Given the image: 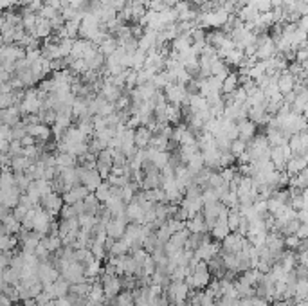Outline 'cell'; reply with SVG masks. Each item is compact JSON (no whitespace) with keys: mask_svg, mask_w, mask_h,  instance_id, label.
<instances>
[{"mask_svg":"<svg viewBox=\"0 0 308 306\" xmlns=\"http://www.w3.org/2000/svg\"><path fill=\"white\" fill-rule=\"evenodd\" d=\"M211 279H213V274L209 270L207 263L200 261L199 265L191 270V274L186 277V283H188V287L191 288V290H205L207 285L211 283Z\"/></svg>","mask_w":308,"mask_h":306,"instance_id":"6da1fadb","label":"cell"},{"mask_svg":"<svg viewBox=\"0 0 308 306\" xmlns=\"http://www.w3.org/2000/svg\"><path fill=\"white\" fill-rule=\"evenodd\" d=\"M101 283H103L104 296H106V301L108 303L114 301L115 297L123 292V277L117 276V274H103L101 276Z\"/></svg>","mask_w":308,"mask_h":306,"instance_id":"7a4b0ae2","label":"cell"},{"mask_svg":"<svg viewBox=\"0 0 308 306\" xmlns=\"http://www.w3.org/2000/svg\"><path fill=\"white\" fill-rule=\"evenodd\" d=\"M54 216L49 214V212L45 211L42 205H36V212H35V225H33V231H36L38 234L42 236H47L51 232V227H52V223H54Z\"/></svg>","mask_w":308,"mask_h":306,"instance_id":"3957f363","label":"cell"},{"mask_svg":"<svg viewBox=\"0 0 308 306\" xmlns=\"http://www.w3.org/2000/svg\"><path fill=\"white\" fill-rule=\"evenodd\" d=\"M166 296H168L169 303H184L188 301L191 288L188 287L186 281H171L168 287L164 288Z\"/></svg>","mask_w":308,"mask_h":306,"instance_id":"277c9868","label":"cell"},{"mask_svg":"<svg viewBox=\"0 0 308 306\" xmlns=\"http://www.w3.org/2000/svg\"><path fill=\"white\" fill-rule=\"evenodd\" d=\"M78 171H80L81 184H83L85 188H89L90 193H94L96 189H98L101 184H103V177L100 175V171H98V169L80 166V168H78Z\"/></svg>","mask_w":308,"mask_h":306,"instance_id":"5b68a950","label":"cell"},{"mask_svg":"<svg viewBox=\"0 0 308 306\" xmlns=\"http://www.w3.org/2000/svg\"><path fill=\"white\" fill-rule=\"evenodd\" d=\"M292 155H294L292 148H290L288 144H283V146L272 148V152H270V160H272V164L276 166V169L285 171V168H287V164Z\"/></svg>","mask_w":308,"mask_h":306,"instance_id":"8992f818","label":"cell"},{"mask_svg":"<svg viewBox=\"0 0 308 306\" xmlns=\"http://www.w3.org/2000/svg\"><path fill=\"white\" fill-rule=\"evenodd\" d=\"M218 254H220V245L216 242H213V240H209V236L205 238L204 242H202V245L195 251V257L205 263H209L213 257L218 256Z\"/></svg>","mask_w":308,"mask_h":306,"instance_id":"52a82bcc","label":"cell"},{"mask_svg":"<svg viewBox=\"0 0 308 306\" xmlns=\"http://www.w3.org/2000/svg\"><path fill=\"white\" fill-rule=\"evenodd\" d=\"M40 205L45 209V211L49 212V214H52V216H58L61 212V209H63L65 202H63V195H60V193L52 191L51 195H47V197L42 198Z\"/></svg>","mask_w":308,"mask_h":306,"instance_id":"ba28073f","label":"cell"},{"mask_svg":"<svg viewBox=\"0 0 308 306\" xmlns=\"http://www.w3.org/2000/svg\"><path fill=\"white\" fill-rule=\"evenodd\" d=\"M38 277H40V281L44 283V287H47V285H52L54 281H58L61 277V274H60V270L54 267V263H51V259H49V261L40 263Z\"/></svg>","mask_w":308,"mask_h":306,"instance_id":"9c48e42d","label":"cell"},{"mask_svg":"<svg viewBox=\"0 0 308 306\" xmlns=\"http://www.w3.org/2000/svg\"><path fill=\"white\" fill-rule=\"evenodd\" d=\"M29 135H33V137L36 139V144H38V146H44V144L51 143V139L54 137V135H52V126H49V124H45V123H38V124L29 126Z\"/></svg>","mask_w":308,"mask_h":306,"instance_id":"30bf717a","label":"cell"},{"mask_svg":"<svg viewBox=\"0 0 308 306\" xmlns=\"http://www.w3.org/2000/svg\"><path fill=\"white\" fill-rule=\"evenodd\" d=\"M22 189L18 186H13V188H7V189H2L0 193V200H2V207H9V209H15L18 204H20V198H22Z\"/></svg>","mask_w":308,"mask_h":306,"instance_id":"8fae6325","label":"cell"},{"mask_svg":"<svg viewBox=\"0 0 308 306\" xmlns=\"http://www.w3.org/2000/svg\"><path fill=\"white\" fill-rule=\"evenodd\" d=\"M244 243H245V236H242V234H238V232H231L224 242H222V249H220V252L236 254V252H240L242 249H244Z\"/></svg>","mask_w":308,"mask_h":306,"instance_id":"7c38bea8","label":"cell"},{"mask_svg":"<svg viewBox=\"0 0 308 306\" xmlns=\"http://www.w3.org/2000/svg\"><path fill=\"white\" fill-rule=\"evenodd\" d=\"M112 168H114V155H112L110 150H103L98 155V166H96V169L100 171V175L103 178H108L110 173H112Z\"/></svg>","mask_w":308,"mask_h":306,"instance_id":"4fadbf2b","label":"cell"},{"mask_svg":"<svg viewBox=\"0 0 308 306\" xmlns=\"http://www.w3.org/2000/svg\"><path fill=\"white\" fill-rule=\"evenodd\" d=\"M146 160H150L152 164H155L159 169H164L166 166L169 164V153L168 152H162V150H155V148H146Z\"/></svg>","mask_w":308,"mask_h":306,"instance_id":"5bb4252c","label":"cell"},{"mask_svg":"<svg viewBox=\"0 0 308 306\" xmlns=\"http://www.w3.org/2000/svg\"><path fill=\"white\" fill-rule=\"evenodd\" d=\"M22 110L18 104H13L9 108H4L2 114H0V119H2V124H7V126H16L18 123H22Z\"/></svg>","mask_w":308,"mask_h":306,"instance_id":"9a60e30c","label":"cell"},{"mask_svg":"<svg viewBox=\"0 0 308 306\" xmlns=\"http://www.w3.org/2000/svg\"><path fill=\"white\" fill-rule=\"evenodd\" d=\"M305 168H308L307 153H303V155H292L287 164V168H285V171H287L290 177H296V175H299Z\"/></svg>","mask_w":308,"mask_h":306,"instance_id":"2e32d148","label":"cell"},{"mask_svg":"<svg viewBox=\"0 0 308 306\" xmlns=\"http://www.w3.org/2000/svg\"><path fill=\"white\" fill-rule=\"evenodd\" d=\"M90 191L89 188H85L83 184H80V186H74V188L70 189V191H67L63 195V202L65 204H70V205H74V204L78 202H83L85 198L89 197Z\"/></svg>","mask_w":308,"mask_h":306,"instance_id":"e0dca14e","label":"cell"},{"mask_svg":"<svg viewBox=\"0 0 308 306\" xmlns=\"http://www.w3.org/2000/svg\"><path fill=\"white\" fill-rule=\"evenodd\" d=\"M222 209H224V204L220 202V200L214 204H205L204 205V211L202 212H204V218H205V222H207L209 231L214 227V223H216V220H218Z\"/></svg>","mask_w":308,"mask_h":306,"instance_id":"ac0fdd59","label":"cell"},{"mask_svg":"<svg viewBox=\"0 0 308 306\" xmlns=\"http://www.w3.org/2000/svg\"><path fill=\"white\" fill-rule=\"evenodd\" d=\"M70 285L65 277H60L58 281H54L52 285H47V287H44V290L51 292L52 296H54V299H60V297H67L70 294Z\"/></svg>","mask_w":308,"mask_h":306,"instance_id":"d6986e66","label":"cell"},{"mask_svg":"<svg viewBox=\"0 0 308 306\" xmlns=\"http://www.w3.org/2000/svg\"><path fill=\"white\" fill-rule=\"evenodd\" d=\"M238 132H240V137L242 141H245V143H251L254 137H256V126L258 124H254L251 119H244V121H238Z\"/></svg>","mask_w":308,"mask_h":306,"instance_id":"ffe728a7","label":"cell"},{"mask_svg":"<svg viewBox=\"0 0 308 306\" xmlns=\"http://www.w3.org/2000/svg\"><path fill=\"white\" fill-rule=\"evenodd\" d=\"M296 85H298V79H296L292 74H290V72H288V69L278 78V89H279V92H281L283 96L294 92V90H296Z\"/></svg>","mask_w":308,"mask_h":306,"instance_id":"44dd1931","label":"cell"},{"mask_svg":"<svg viewBox=\"0 0 308 306\" xmlns=\"http://www.w3.org/2000/svg\"><path fill=\"white\" fill-rule=\"evenodd\" d=\"M76 164H78V157H76L74 153L56 152V168L60 169V171L69 168H76Z\"/></svg>","mask_w":308,"mask_h":306,"instance_id":"7402d4cb","label":"cell"},{"mask_svg":"<svg viewBox=\"0 0 308 306\" xmlns=\"http://www.w3.org/2000/svg\"><path fill=\"white\" fill-rule=\"evenodd\" d=\"M52 33H54V29H52V24H51V20L47 18H38V22H36L35 25V31L31 33V35H35L36 38H40V40H49L51 36H52Z\"/></svg>","mask_w":308,"mask_h":306,"instance_id":"603a6c76","label":"cell"},{"mask_svg":"<svg viewBox=\"0 0 308 306\" xmlns=\"http://www.w3.org/2000/svg\"><path fill=\"white\" fill-rule=\"evenodd\" d=\"M278 263L283 267L285 272H294L296 270V267L299 265V257H298V254H296V251H288L287 249V251L279 256Z\"/></svg>","mask_w":308,"mask_h":306,"instance_id":"cb8c5ba5","label":"cell"},{"mask_svg":"<svg viewBox=\"0 0 308 306\" xmlns=\"http://www.w3.org/2000/svg\"><path fill=\"white\" fill-rule=\"evenodd\" d=\"M154 139V132L148 128V126H139L135 130V146L139 150H146Z\"/></svg>","mask_w":308,"mask_h":306,"instance_id":"d4e9b609","label":"cell"},{"mask_svg":"<svg viewBox=\"0 0 308 306\" xmlns=\"http://www.w3.org/2000/svg\"><path fill=\"white\" fill-rule=\"evenodd\" d=\"M267 139L268 143H270V146L272 148H276V146H283V144H288V141H290V137H288L287 134H285L281 128H267Z\"/></svg>","mask_w":308,"mask_h":306,"instance_id":"484cf974","label":"cell"},{"mask_svg":"<svg viewBox=\"0 0 308 306\" xmlns=\"http://www.w3.org/2000/svg\"><path fill=\"white\" fill-rule=\"evenodd\" d=\"M186 229H188L189 232H207L209 227H207V222H205L204 218V212H200V214H195V216H191L186 222Z\"/></svg>","mask_w":308,"mask_h":306,"instance_id":"4316f807","label":"cell"},{"mask_svg":"<svg viewBox=\"0 0 308 306\" xmlns=\"http://www.w3.org/2000/svg\"><path fill=\"white\" fill-rule=\"evenodd\" d=\"M126 216H128L130 223L135 222V223H144V211H143V205L139 202H130L126 204Z\"/></svg>","mask_w":308,"mask_h":306,"instance_id":"83f0119b","label":"cell"},{"mask_svg":"<svg viewBox=\"0 0 308 306\" xmlns=\"http://www.w3.org/2000/svg\"><path fill=\"white\" fill-rule=\"evenodd\" d=\"M22 222L20 220H16L15 214H9L7 218L2 220V232H7V234H15L18 236V232L22 231Z\"/></svg>","mask_w":308,"mask_h":306,"instance_id":"f1b7e54d","label":"cell"},{"mask_svg":"<svg viewBox=\"0 0 308 306\" xmlns=\"http://www.w3.org/2000/svg\"><path fill=\"white\" fill-rule=\"evenodd\" d=\"M229 234H231L229 223L222 222V220H218V222L214 223V227L211 229V236H213V240H216V242H224Z\"/></svg>","mask_w":308,"mask_h":306,"instance_id":"f546056e","label":"cell"},{"mask_svg":"<svg viewBox=\"0 0 308 306\" xmlns=\"http://www.w3.org/2000/svg\"><path fill=\"white\" fill-rule=\"evenodd\" d=\"M33 164L35 162H33L29 157H25V155L11 158V169H13V173H25Z\"/></svg>","mask_w":308,"mask_h":306,"instance_id":"4dcf8cb0","label":"cell"},{"mask_svg":"<svg viewBox=\"0 0 308 306\" xmlns=\"http://www.w3.org/2000/svg\"><path fill=\"white\" fill-rule=\"evenodd\" d=\"M236 89H240V74L238 72H231V74L222 81V92H224V94H233Z\"/></svg>","mask_w":308,"mask_h":306,"instance_id":"1f68e13d","label":"cell"},{"mask_svg":"<svg viewBox=\"0 0 308 306\" xmlns=\"http://www.w3.org/2000/svg\"><path fill=\"white\" fill-rule=\"evenodd\" d=\"M89 299H90V301H96V303H103V305L106 303V296H104L103 283H101V281H92V288H90Z\"/></svg>","mask_w":308,"mask_h":306,"instance_id":"d6a6232c","label":"cell"},{"mask_svg":"<svg viewBox=\"0 0 308 306\" xmlns=\"http://www.w3.org/2000/svg\"><path fill=\"white\" fill-rule=\"evenodd\" d=\"M141 186L139 184H135V182H128L126 186H123L121 188V197H123V200L126 204H130V202H134L135 200V197H137V189H139Z\"/></svg>","mask_w":308,"mask_h":306,"instance_id":"836d02e7","label":"cell"},{"mask_svg":"<svg viewBox=\"0 0 308 306\" xmlns=\"http://www.w3.org/2000/svg\"><path fill=\"white\" fill-rule=\"evenodd\" d=\"M117 49H119V42H117V38H115V36H112V35H110L108 38L104 40L103 44L100 45V51L103 52L104 56H106V58L114 54Z\"/></svg>","mask_w":308,"mask_h":306,"instance_id":"e575fe53","label":"cell"},{"mask_svg":"<svg viewBox=\"0 0 308 306\" xmlns=\"http://www.w3.org/2000/svg\"><path fill=\"white\" fill-rule=\"evenodd\" d=\"M18 236L15 234H7V232H2V238H0V249L2 252L5 251H15V247L18 245Z\"/></svg>","mask_w":308,"mask_h":306,"instance_id":"d590c367","label":"cell"},{"mask_svg":"<svg viewBox=\"0 0 308 306\" xmlns=\"http://www.w3.org/2000/svg\"><path fill=\"white\" fill-rule=\"evenodd\" d=\"M240 277H242V279H245V281H247L249 285H253V287L256 288L259 285V281H261L263 274H261V272H259L258 268L254 267V268H249V270H245Z\"/></svg>","mask_w":308,"mask_h":306,"instance_id":"8d00e7d4","label":"cell"},{"mask_svg":"<svg viewBox=\"0 0 308 306\" xmlns=\"http://www.w3.org/2000/svg\"><path fill=\"white\" fill-rule=\"evenodd\" d=\"M132 251L130 249V245L124 240H115L114 243H112V247L108 249V254L110 256H124V254H128V252Z\"/></svg>","mask_w":308,"mask_h":306,"instance_id":"74e56055","label":"cell"},{"mask_svg":"<svg viewBox=\"0 0 308 306\" xmlns=\"http://www.w3.org/2000/svg\"><path fill=\"white\" fill-rule=\"evenodd\" d=\"M112 193H114V186H112L110 182H103L100 188L94 191V195L98 197V200H100L101 204H104L110 197H112Z\"/></svg>","mask_w":308,"mask_h":306,"instance_id":"f35d334b","label":"cell"},{"mask_svg":"<svg viewBox=\"0 0 308 306\" xmlns=\"http://www.w3.org/2000/svg\"><path fill=\"white\" fill-rule=\"evenodd\" d=\"M90 288H92V283L87 279V281H83V283H76V285H72V287H70V294H72V296H78V297H89Z\"/></svg>","mask_w":308,"mask_h":306,"instance_id":"ab89813d","label":"cell"},{"mask_svg":"<svg viewBox=\"0 0 308 306\" xmlns=\"http://www.w3.org/2000/svg\"><path fill=\"white\" fill-rule=\"evenodd\" d=\"M112 303L117 305V306H134V292L132 290H123Z\"/></svg>","mask_w":308,"mask_h":306,"instance_id":"60d3db41","label":"cell"},{"mask_svg":"<svg viewBox=\"0 0 308 306\" xmlns=\"http://www.w3.org/2000/svg\"><path fill=\"white\" fill-rule=\"evenodd\" d=\"M240 222H242V212H240L238 209H231V211H229V218H227L231 232H238Z\"/></svg>","mask_w":308,"mask_h":306,"instance_id":"b9f144b4","label":"cell"},{"mask_svg":"<svg viewBox=\"0 0 308 306\" xmlns=\"http://www.w3.org/2000/svg\"><path fill=\"white\" fill-rule=\"evenodd\" d=\"M285 247H287L288 251H301V247H303V240H301L298 234L285 236Z\"/></svg>","mask_w":308,"mask_h":306,"instance_id":"7bdbcfd3","label":"cell"},{"mask_svg":"<svg viewBox=\"0 0 308 306\" xmlns=\"http://www.w3.org/2000/svg\"><path fill=\"white\" fill-rule=\"evenodd\" d=\"M247 146H249V143H245V141H242V139H236V141L231 144V150H229V152L233 153L236 158H240L245 152H247Z\"/></svg>","mask_w":308,"mask_h":306,"instance_id":"ee69618b","label":"cell"},{"mask_svg":"<svg viewBox=\"0 0 308 306\" xmlns=\"http://www.w3.org/2000/svg\"><path fill=\"white\" fill-rule=\"evenodd\" d=\"M61 220H69V218H78L80 214H78V211H76V205H70V204H65L63 209H61L60 212Z\"/></svg>","mask_w":308,"mask_h":306,"instance_id":"f6af8a7d","label":"cell"},{"mask_svg":"<svg viewBox=\"0 0 308 306\" xmlns=\"http://www.w3.org/2000/svg\"><path fill=\"white\" fill-rule=\"evenodd\" d=\"M253 303H254V306H270V301H268V299H265V297H258V296L253 297Z\"/></svg>","mask_w":308,"mask_h":306,"instance_id":"bcb514c9","label":"cell"},{"mask_svg":"<svg viewBox=\"0 0 308 306\" xmlns=\"http://www.w3.org/2000/svg\"><path fill=\"white\" fill-rule=\"evenodd\" d=\"M298 218L301 220V222H308V209H301V211H298Z\"/></svg>","mask_w":308,"mask_h":306,"instance_id":"7dc6e473","label":"cell"},{"mask_svg":"<svg viewBox=\"0 0 308 306\" xmlns=\"http://www.w3.org/2000/svg\"><path fill=\"white\" fill-rule=\"evenodd\" d=\"M298 24L301 25V27H303V29H305V31H307V33H308V16H303V18L299 20Z\"/></svg>","mask_w":308,"mask_h":306,"instance_id":"c3c4849f","label":"cell"},{"mask_svg":"<svg viewBox=\"0 0 308 306\" xmlns=\"http://www.w3.org/2000/svg\"><path fill=\"white\" fill-rule=\"evenodd\" d=\"M85 306H103V303H96V301H90V299H89Z\"/></svg>","mask_w":308,"mask_h":306,"instance_id":"681fc988","label":"cell"},{"mask_svg":"<svg viewBox=\"0 0 308 306\" xmlns=\"http://www.w3.org/2000/svg\"><path fill=\"white\" fill-rule=\"evenodd\" d=\"M307 158H308V152H307Z\"/></svg>","mask_w":308,"mask_h":306,"instance_id":"f907efd6","label":"cell"}]
</instances>
